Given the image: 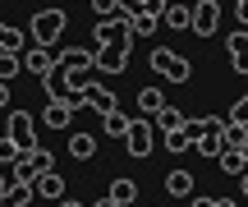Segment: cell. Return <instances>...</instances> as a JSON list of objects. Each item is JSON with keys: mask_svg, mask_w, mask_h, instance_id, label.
Listing matches in <instances>:
<instances>
[{"mask_svg": "<svg viewBox=\"0 0 248 207\" xmlns=\"http://www.w3.org/2000/svg\"><path fill=\"white\" fill-rule=\"evenodd\" d=\"M92 46H133L129 9H120V14H110V18H97V28H92Z\"/></svg>", "mask_w": 248, "mask_h": 207, "instance_id": "6da1fadb", "label": "cell"}, {"mask_svg": "<svg viewBox=\"0 0 248 207\" xmlns=\"http://www.w3.org/2000/svg\"><path fill=\"white\" fill-rule=\"evenodd\" d=\"M64 28H69V14H64V9H37L32 23H28V32H32L37 46H55L64 37Z\"/></svg>", "mask_w": 248, "mask_h": 207, "instance_id": "7a4b0ae2", "label": "cell"}, {"mask_svg": "<svg viewBox=\"0 0 248 207\" xmlns=\"http://www.w3.org/2000/svg\"><path fill=\"white\" fill-rule=\"evenodd\" d=\"M124 143H129V157H152V147H156V120L152 115H138L129 120V134H124Z\"/></svg>", "mask_w": 248, "mask_h": 207, "instance_id": "3957f363", "label": "cell"}, {"mask_svg": "<svg viewBox=\"0 0 248 207\" xmlns=\"http://www.w3.org/2000/svg\"><path fill=\"white\" fill-rule=\"evenodd\" d=\"M46 171H55V157L46 152V147H32V152H23L14 161V184H32L37 175H46Z\"/></svg>", "mask_w": 248, "mask_h": 207, "instance_id": "277c9868", "label": "cell"}, {"mask_svg": "<svg viewBox=\"0 0 248 207\" xmlns=\"http://www.w3.org/2000/svg\"><path fill=\"white\" fill-rule=\"evenodd\" d=\"M152 69H156L166 83H188V60H184V55H175V51H166V46L152 51Z\"/></svg>", "mask_w": 248, "mask_h": 207, "instance_id": "5b68a950", "label": "cell"}, {"mask_svg": "<svg viewBox=\"0 0 248 207\" xmlns=\"http://www.w3.org/2000/svg\"><path fill=\"white\" fill-rule=\"evenodd\" d=\"M74 111H78V101H74V97H60V92H46V111H42V120H46L51 129H69Z\"/></svg>", "mask_w": 248, "mask_h": 207, "instance_id": "8992f818", "label": "cell"}, {"mask_svg": "<svg viewBox=\"0 0 248 207\" xmlns=\"http://www.w3.org/2000/svg\"><path fill=\"white\" fill-rule=\"evenodd\" d=\"M92 69H97V64H69V69H51V74H60L64 97H74V101H78L83 92L92 88Z\"/></svg>", "mask_w": 248, "mask_h": 207, "instance_id": "52a82bcc", "label": "cell"}, {"mask_svg": "<svg viewBox=\"0 0 248 207\" xmlns=\"http://www.w3.org/2000/svg\"><path fill=\"white\" fill-rule=\"evenodd\" d=\"M5 134L14 138L23 152H32V147H37V120L28 115V111H9V129H5Z\"/></svg>", "mask_w": 248, "mask_h": 207, "instance_id": "ba28073f", "label": "cell"}, {"mask_svg": "<svg viewBox=\"0 0 248 207\" xmlns=\"http://www.w3.org/2000/svg\"><path fill=\"white\" fill-rule=\"evenodd\" d=\"M216 28H221V5H216V0H198V5H193V32L198 37H212Z\"/></svg>", "mask_w": 248, "mask_h": 207, "instance_id": "9c48e42d", "label": "cell"}, {"mask_svg": "<svg viewBox=\"0 0 248 207\" xmlns=\"http://www.w3.org/2000/svg\"><path fill=\"white\" fill-rule=\"evenodd\" d=\"M129 55H133V46H97V69L101 74H124Z\"/></svg>", "mask_w": 248, "mask_h": 207, "instance_id": "30bf717a", "label": "cell"}, {"mask_svg": "<svg viewBox=\"0 0 248 207\" xmlns=\"http://www.w3.org/2000/svg\"><path fill=\"white\" fill-rule=\"evenodd\" d=\"M225 51H230L234 74H248V28H239V32H230V37H225Z\"/></svg>", "mask_w": 248, "mask_h": 207, "instance_id": "8fae6325", "label": "cell"}, {"mask_svg": "<svg viewBox=\"0 0 248 207\" xmlns=\"http://www.w3.org/2000/svg\"><path fill=\"white\" fill-rule=\"evenodd\" d=\"M78 106H92L97 115H110V111H115V92H110V88H101V83H92V88L78 97Z\"/></svg>", "mask_w": 248, "mask_h": 207, "instance_id": "7c38bea8", "label": "cell"}, {"mask_svg": "<svg viewBox=\"0 0 248 207\" xmlns=\"http://www.w3.org/2000/svg\"><path fill=\"white\" fill-rule=\"evenodd\" d=\"M23 69L28 74H51L55 69V46H32V51H23Z\"/></svg>", "mask_w": 248, "mask_h": 207, "instance_id": "4fadbf2b", "label": "cell"}, {"mask_svg": "<svg viewBox=\"0 0 248 207\" xmlns=\"http://www.w3.org/2000/svg\"><path fill=\"white\" fill-rule=\"evenodd\" d=\"M32 189H37V198H64V180H60V171L37 175V180H32Z\"/></svg>", "mask_w": 248, "mask_h": 207, "instance_id": "5bb4252c", "label": "cell"}, {"mask_svg": "<svg viewBox=\"0 0 248 207\" xmlns=\"http://www.w3.org/2000/svg\"><path fill=\"white\" fill-rule=\"evenodd\" d=\"M193 175H188V171H170L166 175V193H170V198H193Z\"/></svg>", "mask_w": 248, "mask_h": 207, "instance_id": "9a60e30c", "label": "cell"}, {"mask_svg": "<svg viewBox=\"0 0 248 207\" xmlns=\"http://www.w3.org/2000/svg\"><path fill=\"white\" fill-rule=\"evenodd\" d=\"M129 23H133V37H152L161 28V14H152V9H129Z\"/></svg>", "mask_w": 248, "mask_h": 207, "instance_id": "2e32d148", "label": "cell"}, {"mask_svg": "<svg viewBox=\"0 0 248 207\" xmlns=\"http://www.w3.org/2000/svg\"><path fill=\"white\" fill-rule=\"evenodd\" d=\"M216 161H221V171H225V175H234V180H239V175L248 171V157H244V147H225V152L216 157Z\"/></svg>", "mask_w": 248, "mask_h": 207, "instance_id": "e0dca14e", "label": "cell"}, {"mask_svg": "<svg viewBox=\"0 0 248 207\" xmlns=\"http://www.w3.org/2000/svg\"><path fill=\"white\" fill-rule=\"evenodd\" d=\"M221 129H225V125H221ZM221 129H207V134L193 143L198 157H221V152H225V134H221Z\"/></svg>", "mask_w": 248, "mask_h": 207, "instance_id": "ac0fdd59", "label": "cell"}, {"mask_svg": "<svg viewBox=\"0 0 248 207\" xmlns=\"http://www.w3.org/2000/svg\"><path fill=\"white\" fill-rule=\"evenodd\" d=\"M69 157L74 161H92V157H97V138L92 134H74L69 138Z\"/></svg>", "mask_w": 248, "mask_h": 207, "instance_id": "d6986e66", "label": "cell"}, {"mask_svg": "<svg viewBox=\"0 0 248 207\" xmlns=\"http://www.w3.org/2000/svg\"><path fill=\"white\" fill-rule=\"evenodd\" d=\"M161 18H166V28H175V32H179V28H193V5H179V0H175Z\"/></svg>", "mask_w": 248, "mask_h": 207, "instance_id": "ffe728a7", "label": "cell"}, {"mask_svg": "<svg viewBox=\"0 0 248 207\" xmlns=\"http://www.w3.org/2000/svg\"><path fill=\"white\" fill-rule=\"evenodd\" d=\"M152 120H156V129H161V134H170V129H184V115H179V111L170 106V101H166V106H161Z\"/></svg>", "mask_w": 248, "mask_h": 207, "instance_id": "44dd1931", "label": "cell"}, {"mask_svg": "<svg viewBox=\"0 0 248 207\" xmlns=\"http://www.w3.org/2000/svg\"><path fill=\"white\" fill-rule=\"evenodd\" d=\"M221 134H225V147H244L248 143V125H244V120H230V115H225V129H221Z\"/></svg>", "mask_w": 248, "mask_h": 207, "instance_id": "7402d4cb", "label": "cell"}, {"mask_svg": "<svg viewBox=\"0 0 248 207\" xmlns=\"http://www.w3.org/2000/svg\"><path fill=\"white\" fill-rule=\"evenodd\" d=\"M110 198H115L120 207H129L133 198H138V180H129V175H124V180H115V184H110Z\"/></svg>", "mask_w": 248, "mask_h": 207, "instance_id": "603a6c76", "label": "cell"}, {"mask_svg": "<svg viewBox=\"0 0 248 207\" xmlns=\"http://www.w3.org/2000/svg\"><path fill=\"white\" fill-rule=\"evenodd\" d=\"M161 138H166V152H193V134L188 129H170Z\"/></svg>", "mask_w": 248, "mask_h": 207, "instance_id": "cb8c5ba5", "label": "cell"}, {"mask_svg": "<svg viewBox=\"0 0 248 207\" xmlns=\"http://www.w3.org/2000/svg\"><path fill=\"white\" fill-rule=\"evenodd\" d=\"M23 42H28V37L18 32V28L0 23V51H18V55H23Z\"/></svg>", "mask_w": 248, "mask_h": 207, "instance_id": "d4e9b609", "label": "cell"}, {"mask_svg": "<svg viewBox=\"0 0 248 207\" xmlns=\"http://www.w3.org/2000/svg\"><path fill=\"white\" fill-rule=\"evenodd\" d=\"M161 106H166V97H161V88H142V92H138V111H147V115H156Z\"/></svg>", "mask_w": 248, "mask_h": 207, "instance_id": "484cf974", "label": "cell"}, {"mask_svg": "<svg viewBox=\"0 0 248 207\" xmlns=\"http://www.w3.org/2000/svg\"><path fill=\"white\" fill-rule=\"evenodd\" d=\"M18 69H23V55H18V51H0V79L9 83Z\"/></svg>", "mask_w": 248, "mask_h": 207, "instance_id": "4316f807", "label": "cell"}, {"mask_svg": "<svg viewBox=\"0 0 248 207\" xmlns=\"http://www.w3.org/2000/svg\"><path fill=\"white\" fill-rule=\"evenodd\" d=\"M101 125H106V134H110V138H124V134H129V115H120V111L101 115Z\"/></svg>", "mask_w": 248, "mask_h": 207, "instance_id": "83f0119b", "label": "cell"}, {"mask_svg": "<svg viewBox=\"0 0 248 207\" xmlns=\"http://www.w3.org/2000/svg\"><path fill=\"white\" fill-rule=\"evenodd\" d=\"M18 157H23V147H18L14 138L5 134V138H0V166H9V161H18Z\"/></svg>", "mask_w": 248, "mask_h": 207, "instance_id": "f1b7e54d", "label": "cell"}, {"mask_svg": "<svg viewBox=\"0 0 248 207\" xmlns=\"http://www.w3.org/2000/svg\"><path fill=\"white\" fill-rule=\"evenodd\" d=\"M32 198H37V189H32V184H14V189H9V203H14V207H28Z\"/></svg>", "mask_w": 248, "mask_h": 207, "instance_id": "f546056e", "label": "cell"}, {"mask_svg": "<svg viewBox=\"0 0 248 207\" xmlns=\"http://www.w3.org/2000/svg\"><path fill=\"white\" fill-rule=\"evenodd\" d=\"M88 5H92V14H97V18H110V14H120V0H88Z\"/></svg>", "mask_w": 248, "mask_h": 207, "instance_id": "4dcf8cb0", "label": "cell"}, {"mask_svg": "<svg viewBox=\"0 0 248 207\" xmlns=\"http://www.w3.org/2000/svg\"><path fill=\"white\" fill-rule=\"evenodd\" d=\"M230 120H244V125H248V97H239V101L230 106Z\"/></svg>", "mask_w": 248, "mask_h": 207, "instance_id": "1f68e13d", "label": "cell"}, {"mask_svg": "<svg viewBox=\"0 0 248 207\" xmlns=\"http://www.w3.org/2000/svg\"><path fill=\"white\" fill-rule=\"evenodd\" d=\"M170 5H175V0H142V9H152V14H166Z\"/></svg>", "mask_w": 248, "mask_h": 207, "instance_id": "d6a6232c", "label": "cell"}, {"mask_svg": "<svg viewBox=\"0 0 248 207\" xmlns=\"http://www.w3.org/2000/svg\"><path fill=\"white\" fill-rule=\"evenodd\" d=\"M234 18H239V23L248 28V0H234Z\"/></svg>", "mask_w": 248, "mask_h": 207, "instance_id": "836d02e7", "label": "cell"}, {"mask_svg": "<svg viewBox=\"0 0 248 207\" xmlns=\"http://www.w3.org/2000/svg\"><path fill=\"white\" fill-rule=\"evenodd\" d=\"M188 207H221V198H193Z\"/></svg>", "mask_w": 248, "mask_h": 207, "instance_id": "e575fe53", "label": "cell"}, {"mask_svg": "<svg viewBox=\"0 0 248 207\" xmlns=\"http://www.w3.org/2000/svg\"><path fill=\"white\" fill-rule=\"evenodd\" d=\"M5 106H9V83L0 79V111H5Z\"/></svg>", "mask_w": 248, "mask_h": 207, "instance_id": "d590c367", "label": "cell"}, {"mask_svg": "<svg viewBox=\"0 0 248 207\" xmlns=\"http://www.w3.org/2000/svg\"><path fill=\"white\" fill-rule=\"evenodd\" d=\"M9 189H14V184H9L5 175H0V198H9Z\"/></svg>", "mask_w": 248, "mask_h": 207, "instance_id": "8d00e7d4", "label": "cell"}, {"mask_svg": "<svg viewBox=\"0 0 248 207\" xmlns=\"http://www.w3.org/2000/svg\"><path fill=\"white\" fill-rule=\"evenodd\" d=\"M92 207H120L115 198H110V193H106V198H101V203H92Z\"/></svg>", "mask_w": 248, "mask_h": 207, "instance_id": "74e56055", "label": "cell"}, {"mask_svg": "<svg viewBox=\"0 0 248 207\" xmlns=\"http://www.w3.org/2000/svg\"><path fill=\"white\" fill-rule=\"evenodd\" d=\"M60 207H83V203H74V198H60Z\"/></svg>", "mask_w": 248, "mask_h": 207, "instance_id": "f35d334b", "label": "cell"}, {"mask_svg": "<svg viewBox=\"0 0 248 207\" xmlns=\"http://www.w3.org/2000/svg\"><path fill=\"white\" fill-rule=\"evenodd\" d=\"M239 180H244V193H248V171H244V175H239Z\"/></svg>", "mask_w": 248, "mask_h": 207, "instance_id": "ab89813d", "label": "cell"}, {"mask_svg": "<svg viewBox=\"0 0 248 207\" xmlns=\"http://www.w3.org/2000/svg\"><path fill=\"white\" fill-rule=\"evenodd\" d=\"M244 157H248V143H244Z\"/></svg>", "mask_w": 248, "mask_h": 207, "instance_id": "60d3db41", "label": "cell"}]
</instances>
